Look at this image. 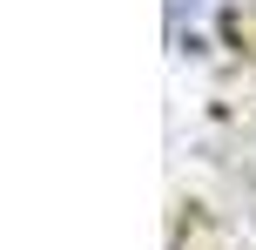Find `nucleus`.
Returning <instances> with one entry per match:
<instances>
[{"label": "nucleus", "mask_w": 256, "mask_h": 250, "mask_svg": "<svg viewBox=\"0 0 256 250\" xmlns=\"http://www.w3.org/2000/svg\"><path fill=\"white\" fill-rule=\"evenodd\" d=\"M162 27H168L176 61H209V54H222L236 41L243 0H162Z\"/></svg>", "instance_id": "f257e3e1"}]
</instances>
